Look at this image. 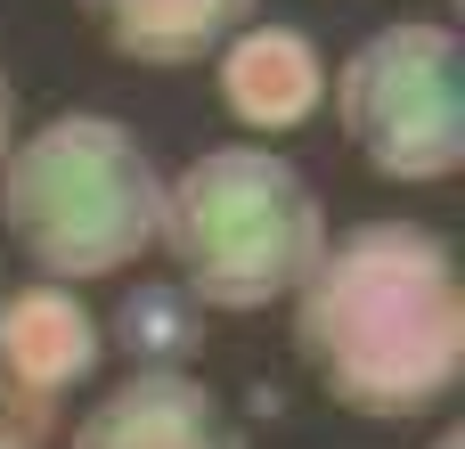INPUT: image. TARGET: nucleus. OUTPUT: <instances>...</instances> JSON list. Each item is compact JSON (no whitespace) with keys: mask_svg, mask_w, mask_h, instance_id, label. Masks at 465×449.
Wrapping results in <instances>:
<instances>
[{"mask_svg":"<svg viewBox=\"0 0 465 449\" xmlns=\"http://www.w3.org/2000/svg\"><path fill=\"white\" fill-rule=\"evenodd\" d=\"M294 311L302 376L376 425L441 417L465 384V270L425 221H360L319 245Z\"/></svg>","mask_w":465,"mask_h":449,"instance_id":"1","label":"nucleus"},{"mask_svg":"<svg viewBox=\"0 0 465 449\" xmlns=\"http://www.w3.org/2000/svg\"><path fill=\"white\" fill-rule=\"evenodd\" d=\"M155 213L163 164L114 115H49L0 155V229L57 286L123 278L155 245Z\"/></svg>","mask_w":465,"mask_h":449,"instance_id":"2","label":"nucleus"},{"mask_svg":"<svg viewBox=\"0 0 465 449\" xmlns=\"http://www.w3.org/2000/svg\"><path fill=\"white\" fill-rule=\"evenodd\" d=\"M327 205L319 188L270 155V147H204L180 180H163L155 245L172 262V286L213 319L270 311L302 286V270L327 245Z\"/></svg>","mask_w":465,"mask_h":449,"instance_id":"3","label":"nucleus"},{"mask_svg":"<svg viewBox=\"0 0 465 449\" xmlns=\"http://www.w3.org/2000/svg\"><path fill=\"white\" fill-rule=\"evenodd\" d=\"M335 123L360 147L376 180L401 188H441L465 164V57L458 33L433 16L368 33L335 74H327Z\"/></svg>","mask_w":465,"mask_h":449,"instance_id":"4","label":"nucleus"},{"mask_svg":"<svg viewBox=\"0 0 465 449\" xmlns=\"http://www.w3.org/2000/svg\"><path fill=\"white\" fill-rule=\"evenodd\" d=\"M65 449H245L237 409L188 368H131L114 393L90 401Z\"/></svg>","mask_w":465,"mask_h":449,"instance_id":"5","label":"nucleus"},{"mask_svg":"<svg viewBox=\"0 0 465 449\" xmlns=\"http://www.w3.org/2000/svg\"><path fill=\"white\" fill-rule=\"evenodd\" d=\"M213 90L245 131L286 139V131L319 123V106H327V57L302 25H237L213 49Z\"/></svg>","mask_w":465,"mask_h":449,"instance_id":"6","label":"nucleus"},{"mask_svg":"<svg viewBox=\"0 0 465 449\" xmlns=\"http://www.w3.org/2000/svg\"><path fill=\"white\" fill-rule=\"evenodd\" d=\"M106 360V327L98 311L57 286V278H33V286H8L0 294V384L25 393V401H65L74 384H90Z\"/></svg>","mask_w":465,"mask_h":449,"instance_id":"7","label":"nucleus"},{"mask_svg":"<svg viewBox=\"0 0 465 449\" xmlns=\"http://www.w3.org/2000/svg\"><path fill=\"white\" fill-rule=\"evenodd\" d=\"M123 65H204L262 0H74Z\"/></svg>","mask_w":465,"mask_h":449,"instance_id":"8","label":"nucleus"},{"mask_svg":"<svg viewBox=\"0 0 465 449\" xmlns=\"http://www.w3.org/2000/svg\"><path fill=\"white\" fill-rule=\"evenodd\" d=\"M106 344H114L131 368H180V360L204 352V311H196L172 278H139V286L114 303Z\"/></svg>","mask_w":465,"mask_h":449,"instance_id":"9","label":"nucleus"},{"mask_svg":"<svg viewBox=\"0 0 465 449\" xmlns=\"http://www.w3.org/2000/svg\"><path fill=\"white\" fill-rule=\"evenodd\" d=\"M8 139H16V82L0 74V155H8Z\"/></svg>","mask_w":465,"mask_h":449,"instance_id":"10","label":"nucleus"},{"mask_svg":"<svg viewBox=\"0 0 465 449\" xmlns=\"http://www.w3.org/2000/svg\"><path fill=\"white\" fill-rule=\"evenodd\" d=\"M433 449H465V434H458V425H441V434H433Z\"/></svg>","mask_w":465,"mask_h":449,"instance_id":"11","label":"nucleus"},{"mask_svg":"<svg viewBox=\"0 0 465 449\" xmlns=\"http://www.w3.org/2000/svg\"><path fill=\"white\" fill-rule=\"evenodd\" d=\"M0 449H25V442H0Z\"/></svg>","mask_w":465,"mask_h":449,"instance_id":"12","label":"nucleus"}]
</instances>
